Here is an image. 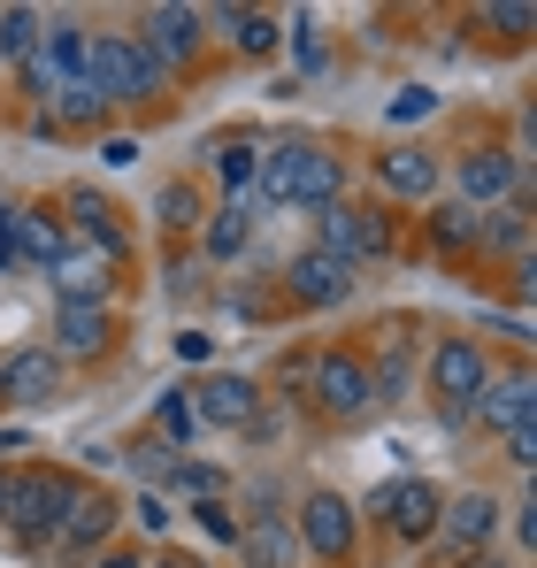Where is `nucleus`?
I'll list each match as a JSON object with an SVG mask.
<instances>
[{
    "mask_svg": "<svg viewBox=\"0 0 537 568\" xmlns=\"http://www.w3.org/2000/svg\"><path fill=\"white\" fill-rule=\"evenodd\" d=\"M476 430H492V438H507L523 415H537V377H530V362H515V369H492L484 377V392L460 407Z\"/></svg>",
    "mask_w": 537,
    "mask_h": 568,
    "instance_id": "14",
    "label": "nucleus"
},
{
    "mask_svg": "<svg viewBox=\"0 0 537 568\" xmlns=\"http://www.w3.org/2000/svg\"><path fill=\"white\" fill-rule=\"evenodd\" d=\"M62 207H70V246L78 254H92V262H108V270H123L131 262V231H123V207L108 200L100 185H70L62 192Z\"/></svg>",
    "mask_w": 537,
    "mask_h": 568,
    "instance_id": "8",
    "label": "nucleus"
},
{
    "mask_svg": "<svg viewBox=\"0 0 537 568\" xmlns=\"http://www.w3.org/2000/svg\"><path fill=\"white\" fill-rule=\"evenodd\" d=\"M0 507H8V469H0Z\"/></svg>",
    "mask_w": 537,
    "mask_h": 568,
    "instance_id": "48",
    "label": "nucleus"
},
{
    "mask_svg": "<svg viewBox=\"0 0 537 568\" xmlns=\"http://www.w3.org/2000/svg\"><path fill=\"white\" fill-rule=\"evenodd\" d=\"M361 362H368V384H376V407H392V399L415 392V338H407V323H384Z\"/></svg>",
    "mask_w": 537,
    "mask_h": 568,
    "instance_id": "21",
    "label": "nucleus"
},
{
    "mask_svg": "<svg viewBox=\"0 0 537 568\" xmlns=\"http://www.w3.org/2000/svg\"><path fill=\"white\" fill-rule=\"evenodd\" d=\"M476 31H492V39L523 47V39L537 31V8H530V0H492V8H476Z\"/></svg>",
    "mask_w": 537,
    "mask_h": 568,
    "instance_id": "32",
    "label": "nucleus"
},
{
    "mask_svg": "<svg viewBox=\"0 0 537 568\" xmlns=\"http://www.w3.org/2000/svg\"><path fill=\"white\" fill-rule=\"evenodd\" d=\"M292 538H300V554H315L323 568H346L361 554V515L346 491H331V484H315L300 507H292Z\"/></svg>",
    "mask_w": 537,
    "mask_h": 568,
    "instance_id": "6",
    "label": "nucleus"
},
{
    "mask_svg": "<svg viewBox=\"0 0 537 568\" xmlns=\"http://www.w3.org/2000/svg\"><path fill=\"white\" fill-rule=\"evenodd\" d=\"M254 200L315 215V207L346 200V154H331V146H315V139H262V178H254Z\"/></svg>",
    "mask_w": 537,
    "mask_h": 568,
    "instance_id": "1",
    "label": "nucleus"
},
{
    "mask_svg": "<svg viewBox=\"0 0 537 568\" xmlns=\"http://www.w3.org/2000/svg\"><path fill=\"white\" fill-rule=\"evenodd\" d=\"M115 523H123V507H115V491H100L85 484L78 499H70V515H62V530H54V561H92V554H108L115 546Z\"/></svg>",
    "mask_w": 537,
    "mask_h": 568,
    "instance_id": "12",
    "label": "nucleus"
},
{
    "mask_svg": "<svg viewBox=\"0 0 537 568\" xmlns=\"http://www.w3.org/2000/svg\"><path fill=\"white\" fill-rule=\"evenodd\" d=\"M85 491V476L54 469V462H31V469H8V507H0V530L23 546V554H47L70 499Z\"/></svg>",
    "mask_w": 537,
    "mask_h": 568,
    "instance_id": "2",
    "label": "nucleus"
},
{
    "mask_svg": "<svg viewBox=\"0 0 537 568\" xmlns=\"http://www.w3.org/2000/svg\"><path fill=\"white\" fill-rule=\"evenodd\" d=\"M307 399H315L323 423L361 430V423L376 415V384H368L361 346H315V354H307Z\"/></svg>",
    "mask_w": 537,
    "mask_h": 568,
    "instance_id": "5",
    "label": "nucleus"
},
{
    "mask_svg": "<svg viewBox=\"0 0 537 568\" xmlns=\"http://www.w3.org/2000/svg\"><path fill=\"white\" fill-rule=\"evenodd\" d=\"M284 47H292L300 78H323V39H315V16H284Z\"/></svg>",
    "mask_w": 537,
    "mask_h": 568,
    "instance_id": "35",
    "label": "nucleus"
},
{
    "mask_svg": "<svg viewBox=\"0 0 537 568\" xmlns=\"http://www.w3.org/2000/svg\"><path fill=\"white\" fill-rule=\"evenodd\" d=\"M453 568H515V561H499V554H468V561H453Z\"/></svg>",
    "mask_w": 537,
    "mask_h": 568,
    "instance_id": "47",
    "label": "nucleus"
},
{
    "mask_svg": "<svg viewBox=\"0 0 537 568\" xmlns=\"http://www.w3.org/2000/svg\"><path fill=\"white\" fill-rule=\"evenodd\" d=\"M154 438H162V446H170V454H178V446H192V438H200V415H192V392H184V384H170V392H162V399H154Z\"/></svg>",
    "mask_w": 537,
    "mask_h": 568,
    "instance_id": "29",
    "label": "nucleus"
},
{
    "mask_svg": "<svg viewBox=\"0 0 537 568\" xmlns=\"http://www.w3.org/2000/svg\"><path fill=\"white\" fill-rule=\"evenodd\" d=\"M423 239H430V254L468 262V254H484V215L460 207V200H430V207H423Z\"/></svg>",
    "mask_w": 537,
    "mask_h": 568,
    "instance_id": "24",
    "label": "nucleus"
},
{
    "mask_svg": "<svg viewBox=\"0 0 537 568\" xmlns=\"http://www.w3.org/2000/svg\"><path fill=\"white\" fill-rule=\"evenodd\" d=\"M62 362L47 354V346H23V354H8L0 362V407H23V415H39V407H54L62 399Z\"/></svg>",
    "mask_w": 537,
    "mask_h": 568,
    "instance_id": "18",
    "label": "nucleus"
},
{
    "mask_svg": "<svg viewBox=\"0 0 537 568\" xmlns=\"http://www.w3.org/2000/svg\"><path fill=\"white\" fill-rule=\"evenodd\" d=\"M223 200H254V178H262V131H223L215 154H207Z\"/></svg>",
    "mask_w": 537,
    "mask_h": 568,
    "instance_id": "26",
    "label": "nucleus"
},
{
    "mask_svg": "<svg viewBox=\"0 0 537 568\" xmlns=\"http://www.w3.org/2000/svg\"><path fill=\"white\" fill-rule=\"evenodd\" d=\"M39 31H47V8H0V62L16 70L39 47Z\"/></svg>",
    "mask_w": 537,
    "mask_h": 568,
    "instance_id": "31",
    "label": "nucleus"
},
{
    "mask_svg": "<svg viewBox=\"0 0 537 568\" xmlns=\"http://www.w3.org/2000/svg\"><path fill=\"white\" fill-rule=\"evenodd\" d=\"M368 170H376V185L392 192V200H415V207H430V200L446 192V162H438L430 146H407V139H399V146H384Z\"/></svg>",
    "mask_w": 537,
    "mask_h": 568,
    "instance_id": "17",
    "label": "nucleus"
},
{
    "mask_svg": "<svg viewBox=\"0 0 537 568\" xmlns=\"http://www.w3.org/2000/svg\"><path fill=\"white\" fill-rule=\"evenodd\" d=\"M223 484H231V476L215 469V462H170V469H162V491H184V499H223Z\"/></svg>",
    "mask_w": 537,
    "mask_h": 568,
    "instance_id": "34",
    "label": "nucleus"
},
{
    "mask_svg": "<svg viewBox=\"0 0 537 568\" xmlns=\"http://www.w3.org/2000/svg\"><path fill=\"white\" fill-rule=\"evenodd\" d=\"M200 215H207V207H200V185H184V178H170V185L154 192V223H162L170 239H184V231H200Z\"/></svg>",
    "mask_w": 537,
    "mask_h": 568,
    "instance_id": "30",
    "label": "nucleus"
},
{
    "mask_svg": "<svg viewBox=\"0 0 537 568\" xmlns=\"http://www.w3.org/2000/svg\"><path fill=\"white\" fill-rule=\"evenodd\" d=\"M8 246H16V270H54L62 254H70V231H62V215L54 207H16L8 215Z\"/></svg>",
    "mask_w": 537,
    "mask_h": 568,
    "instance_id": "22",
    "label": "nucleus"
},
{
    "mask_svg": "<svg viewBox=\"0 0 537 568\" xmlns=\"http://www.w3.org/2000/svg\"><path fill=\"white\" fill-rule=\"evenodd\" d=\"M146 568H207V561H200V554H154Z\"/></svg>",
    "mask_w": 537,
    "mask_h": 568,
    "instance_id": "46",
    "label": "nucleus"
},
{
    "mask_svg": "<svg viewBox=\"0 0 537 568\" xmlns=\"http://www.w3.org/2000/svg\"><path fill=\"white\" fill-rule=\"evenodd\" d=\"M354 284H361V270L338 262V254H323V246H300V254L276 270V292H284L292 307H346Z\"/></svg>",
    "mask_w": 537,
    "mask_h": 568,
    "instance_id": "11",
    "label": "nucleus"
},
{
    "mask_svg": "<svg viewBox=\"0 0 537 568\" xmlns=\"http://www.w3.org/2000/svg\"><path fill=\"white\" fill-rule=\"evenodd\" d=\"M492 538H499V499H492L484 484H468V491H446L430 546H438L446 561H468V554H492Z\"/></svg>",
    "mask_w": 537,
    "mask_h": 568,
    "instance_id": "10",
    "label": "nucleus"
},
{
    "mask_svg": "<svg viewBox=\"0 0 537 568\" xmlns=\"http://www.w3.org/2000/svg\"><path fill=\"white\" fill-rule=\"evenodd\" d=\"M115 346V307H54V338L47 354L70 369V362H100Z\"/></svg>",
    "mask_w": 537,
    "mask_h": 568,
    "instance_id": "20",
    "label": "nucleus"
},
{
    "mask_svg": "<svg viewBox=\"0 0 537 568\" xmlns=\"http://www.w3.org/2000/svg\"><path fill=\"white\" fill-rule=\"evenodd\" d=\"M16 85H23V100H31V108H47V100L62 93V85H70V78H62V62H54V54H47V47H31V54H23V62H16Z\"/></svg>",
    "mask_w": 537,
    "mask_h": 568,
    "instance_id": "33",
    "label": "nucleus"
},
{
    "mask_svg": "<svg viewBox=\"0 0 537 568\" xmlns=\"http://www.w3.org/2000/svg\"><path fill=\"white\" fill-rule=\"evenodd\" d=\"M131 515H139V530H146V538H170V530H178V515H170V499H162V491H139V499H131Z\"/></svg>",
    "mask_w": 537,
    "mask_h": 568,
    "instance_id": "37",
    "label": "nucleus"
},
{
    "mask_svg": "<svg viewBox=\"0 0 537 568\" xmlns=\"http://www.w3.org/2000/svg\"><path fill=\"white\" fill-rule=\"evenodd\" d=\"M192 523H200L207 538H223V546L239 538V523H231V507H223V499H192Z\"/></svg>",
    "mask_w": 537,
    "mask_h": 568,
    "instance_id": "38",
    "label": "nucleus"
},
{
    "mask_svg": "<svg viewBox=\"0 0 537 568\" xmlns=\"http://www.w3.org/2000/svg\"><path fill=\"white\" fill-rule=\"evenodd\" d=\"M170 462H178V454H170L162 438H139V446H131V469H139V476H154V484H162V469H170Z\"/></svg>",
    "mask_w": 537,
    "mask_h": 568,
    "instance_id": "40",
    "label": "nucleus"
},
{
    "mask_svg": "<svg viewBox=\"0 0 537 568\" xmlns=\"http://www.w3.org/2000/svg\"><path fill=\"white\" fill-rule=\"evenodd\" d=\"M207 354H215L207 331H178V362H207Z\"/></svg>",
    "mask_w": 537,
    "mask_h": 568,
    "instance_id": "43",
    "label": "nucleus"
},
{
    "mask_svg": "<svg viewBox=\"0 0 537 568\" xmlns=\"http://www.w3.org/2000/svg\"><path fill=\"white\" fill-rule=\"evenodd\" d=\"M47 115H54V131H92V123H108V115H115V100L100 93L92 78H70L62 93L47 100Z\"/></svg>",
    "mask_w": 537,
    "mask_h": 568,
    "instance_id": "28",
    "label": "nucleus"
},
{
    "mask_svg": "<svg viewBox=\"0 0 537 568\" xmlns=\"http://www.w3.org/2000/svg\"><path fill=\"white\" fill-rule=\"evenodd\" d=\"M170 78L200 62V47H207V8H192V0H154L146 16H139V31H131Z\"/></svg>",
    "mask_w": 537,
    "mask_h": 568,
    "instance_id": "9",
    "label": "nucleus"
},
{
    "mask_svg": "<svg viewBox=\"0 0 537 568\" xmlns=\"http://www.w3.org/2000/svg\"><path fill=\"white\" fill-rule=\"evenodd\" d=\"M85 568H146V554H139V546H108V554H92Z\"/></svg>",
    "mask_w": 537,
    "mask_h": 568,
    "instance_id": "42",
    "label": "nucleus"
},
{
    "mask_svg": "<svg viewBox=\"0 0 537 568\" xmlns=\"http://www.w3.org/2000/svg\"><path fill=\"white\" fill-rule=\"evenodd\" d=\"M523 178H530V170H523L507 146H468V154L453 162V200H460V207H476V215H492L499 200H515Z\"/></svg>",
    "mask_w": 537,
    "mask_h": 568,
    "instance_id": "13",
    "label": "nucleus"
},
{
    "mask_svg": "<svg viewBox=\"0 0 537 568\" xmlns=\"http://www.w3.org/2000/svg\"><path fill=\"white\" fill-rule=\"evenodd\" d=\"M100 162H108V170H131V162H139V139H131V131H108V139H100Z\"/></svg>",
    "mask_w": 537,
    "mask_h": 568,
    "instance_id": "41",
    "label": "nucleus"
},
{
    "mask_svg": "<svg viewBox=\"0 0 537 568\" xmlns=\"http://www.w3.org/2000/svg\"><path fill=\"white\" fill-rule=\"evenodd\" d=\"M254 223H262L254 200H223V207H207V215H200V254H207V262H239V254L254 246Z\"/></svg>",
    "mask_w": 537,
    "mask_h": 568,
    "instance_id": "27",
    "label": "nucleus"
},
{
    "mask_svg": "<svg viewBox=\"0 0 537 568\" xmlns=\"http://www.w3.org/2000/svg\"><path fill=\"white\" fill-rule=\"evenodd\" d=\"M231 546H239V568H300V538H292V515H246Z\"/></svg>",
    "mask_w": 537,
    "mask_h": 568,
    "instance_id": "23",
    "label": "nucleus"
},
{
    "mask_svg": "<svg viewBox=\"0 0 537 568\" xmlns=\"http://www.w3.org/2000/svg\"><path fill=\"white\" fill-rule=\"evenodd\" d=\"M47 284H54V307H108V292H115V270L70 246V254L47 270Z\"/></svg>",
    "mask_w": 537,
    "mask_h": 568,
    "instance_id": "25",
    "label": "nucleus"
},
{
    "mask_svg": "<svg viewBox=\"0 0 537 568\" xmlns=\"http://www.w3.org/2000/svg\"><path fill=\"white\" fill-rule=\"evenodd\" d=\"M85 78L115 100V108H154V100L170 93V70H162L131 31H85Z\"/></svg>",
    "mask_w": 537,
    "mask_h": 568,
    "instance_id": "3",
    "label": "nucleus"
},
{
    "mask_svg": "<svg viewBox=\"0 0 537 568\" xmlns=\"http://www.w3.org/2000/svg\"><path fill=\"white\" fill-rule=\"evenodd\" d=\"M423 377H430V399H438V415L460 423V407L484 392L492 377V354H484V338H468V331H446L438 346H430V362H423Z\"/></svg>",
    "mask_w": 537,
    "mask_h": 568,
    "instance_id": "7",
    "label": "nucleus"
},
{
    "mask_svg": "<svg viewBox=\"0 0 537 568\" xmlns=\"http://www.w3.org/2000/svg\"><path fill=\"white\" fill-rule=\"evenodd\" d=\"M438 507H446V491H438L430 476H392V484H384V515H376V523H392V538H399V546H430Z\"/></svg>",
    "mask_w": 537,
    "mask_h": 568,
    "instance_id": "16",
    "label": "nucleus"
},
{
    "mask_svg": "<svg viewBox=\"0 0 537 568\" xmlns=\"http://www.w3.org/2000/svg\"><path fill=\"white\" fill-rule=\"evenodd\" d=\"M507 530H515V538H523V546H530V538H537V507H530V491H523V499H515V515H507Z\"/></svg>",
    "mask_w": 537,
    "mask_h": 568,
    "instance_id": "44",
    "label": "nucleus"
},
{
    "mask_svg": "<svg viewBox=\"0 0 537 568\" xmlns=\"http://www.w3.org/2000/svg\"><path fill=\"white\" fill-rule=\"evenodd\" d=\"M430 115H438V93L430 85H399V93L384 100V123H399V131L407 123H430Z\"/></svg>",
    "mask_w": 537,
    "mask_h": 568,
    "instance_id": "36",
    "label": "nucleus"
},
{
    "mask_svg": "<svg viewBox=\"0 0 537 568\" xmlns=\"http://www.w3.org/2000/svg\"><path fill=\"white\" fill-rule=\"evenodd\" d=\"M207 39H223L231 54H246V62H268L276 47H284V16H268V8H207Z\"/></svg>",
    "mask_w": 537,
    "mask_h": 568,
    "instance_id": "19",
    "label": "nucleus"
},
{
    "mask_svg": "<svg viewBox=\"0 0 537 568\" xmlns=\"http://www.w3.org/2000/svg\"><path fill=\"white\" fill-rule=\"evenodd\" d=\"M184 392H192L200 430H246V423H254V407H262V384L246 377V369H215V377L184 384Z\"/></svg>",
    "mask_w": 537,
    "mask_h": 568,
    "instance_id": "15",
    "label": "nucleus"
},
{
    "mask_svg": "<svg viewBox=\"0 0 537 568\" xmlns=\"http://www.w3.org/2000/svg\"><path fill=\"white\" fill-rule=\"evenodd\" d=\"M507 462H515V469H523V476L537 469V415H523V423L507 430Z\"/></svg>",
    "mask_w": 537,
    "mask_h": 568,
    "instance_id": "39",
    "label": "nucleus"
},
{
    "mask_svg": "<svg viewBox=\"0 0 537 568\" xmlns=\"http://www.w3.org/2000/svg\"><path fill=\"white\" fill-rule=\"evenodd\" d=\"M307 246H323V254H338V262H392L399 254V215L384 207V200H331V207H315V239Z\"/></svg>",
    "mask_w": 537,
    "mask_h": 568,
    "instance_id": "4",
    "label": "nucleus"
},
{
    "mask_svg": "<svg viewBox=\"0 0 537 568\" xmlns=\"http://www.w3.org/2000/svg\"><path fill=\"white\" fill-rule=\"evenodd\" d=\"M0 454H31V430H16V423H0Z\"/></svg>",
    "mask_w": 537,
    "mask_h": 568,
    "instance_id": "45",
    "label": "nucleus"
}]
</instances>
